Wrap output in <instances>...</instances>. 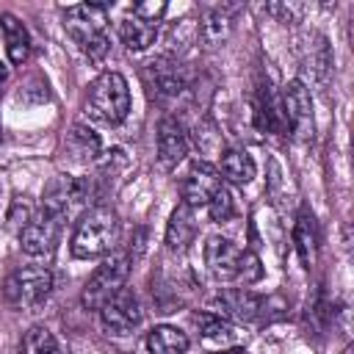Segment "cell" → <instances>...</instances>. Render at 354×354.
<instances>
[{
  "label": "cell",
  "mask_w": 354,
  "mask_h": 354,
  "mask_svg": "<svg viewBox=\"0 0 354 354\" xmlns=\"http://www.w3.org/2000/svg\"><path fill=\"white\" fill-rule=\"evenodd\" d=\"M188 155V136L174 116H163L158 124V166L174 169Z\"/></svg>",
  "instance_id": "13"
},
{
  "label": "cell",
  "mask_w": 354,
  "mask_h": 354,
  "mask_svg": "<svg viewBox=\"0 0 354 354\" xmlns=\"http://www.w3.org/2000/svg\"><path fill=\"white\" fill-rule=\"evenodd\" d=\"M218 174H224L235 185H246L254 177V160H252V155L246 149H221Z\"/></svg>",
  "instance_id": "20"
},
{
  "label": "cell",
  "mask_w": 354,
  "mask_h": 354,
  "mask_svg": "<svg viewBox=\"0 0 354 354\" xmlns=\"http://www.w3.org/2000/svg\"><path fill=\"white\" fill-rule=\"evenodd\" d=\"M61 224L64 218L39 207L28 221L25 227L19 230V246L28 252V254H50L58 243V235H61Z\"/></svg>",
  "instance_id": "8"
},
{
  "label": "cell",
  "mask_w": 354,
  "mask_h": 354,
  "mask_svg": "<svg viewBox=\"0 0 354 354\" xmlns=\"http://www.w3.org/2000/svg\"><path fill=\"white\" fill-rule=\"evenodd\" d=\"M196 235V218H194V207L188 205H177L169 224H166V246L171 252H183Z\"/></svg>",
  "instance_id": "17"
},
{
  "label": "cell",
  "mask_w": 354,
  "mask_h": 354,
  "mask_svg": "<svg viewBox=\"0 0 354 354\" xmlns=\"http://www.w3.org/2000/svg\"><path fill=\"white\" fill-rule=\"evenodd\" d=\"M282 113L288 127L299 138H313V102H310V88L301 80H290L282 88Z\"/></svg>",
  "instance_id": "9"
},
{
  "label": "cell",
  "mask_w": 354,
  "mask_h": 354,
  "mask_svg": "<svg viewBox=\"0 0 354 354\" xmlns=\"http://www.w3.org/2000/svg\"><path fill=\"white\" fill-rule=\"evenodd\" d=\"M64 149H66V155H69L72 160L88 163V160H94V158L100 155L102 144H100V138H97L94 130H88L86 124H75V127L66 133V138H64Z\"/></svg>",
  "instance_id": "19"
},
{
  "label": "cell",
  "mask_w": 354,
  "mask_h": 354,
  "mask_svg": "<svg viewBox=\"0 0 354 354\" xmlns=\"http://www.w3.org/2000/svg\"><path fill=\"white\" fill-rule=\"evenodd\" d=\"M86 113L102 124H119L130 113V88L119 72H102L86 94Z\"/></svg>",
  "instance_id": "3"
},
{
  "label": "cell",
  "mask_w": 354,
  "mask_h": 354,
  "mask_svg": "<svg viewBox=\"0 0 354 354\" xmlns=\"http://www.w3.org/2000/svg\"><path fill=\"white\" fill-rule=\"evenodd\" d=\"M127 274H130V254L127 252H113L108 254L97 268L94 274L88 277L86 288H83V304L88 310H100L102 301H108L116 290L124 288L127 282Z\"/></svg>",
  "instance_id": "5"
},
{
  "label": "cell",
  "mask_w": 354,
  "mask_h": 354,
  "mask_svg": "<svg viewBox=\"0 0 354 354\" xmlns=\"http://www.w3.org/2000/svg\"><path fill=\"white\" fill-rule=\"evenodd\" d=\"M64 28L72 41L91 58L102 61L111 39H108V3H80L64 11Z\"/></svg>",
  "instance_id": "2"
},
{
  "label": "cell",
  "mask_w": 354,
  "mask_h": 354,
  "mask_svg": "<svg viewBox=\"0 0 354 354\" xmlns=\"http://www.w3.org/2000/svg\"><path fill=\"white\" fill-rule=\"evenodd\" d=\"M268 14L279 17V22H296L299 14H301V6H293V3H271L268 6Z\"/></svg>",
  "instance_id": "29"
},
{
  "label": "cell",
  "mask_w": 354,
  "mask_h": 354,
  "mask_svg": "<svg viewBox=\"0 0 354 354\" xmlns=\"http://www.w3.org/2000/svg\"><path fill=\"white\" fill-rule=\"evenodd\" d=\"M301 64L318 86H326L332 77V50L321 33H310L301 47Z\"/></svg>",
  "instance_id": "14"
},
{
  "label": "cell",
  "mask_w": 354,
  "mask_h": 354,
  "mask_svg": "<svg viewBox=\"0 0 354 354\" xmlns=\"http://www.w3.org/2000/svg\"><path fill=\"white\" fill-rule=\"evenodd\" d=\"M191 321L196 324V329H199V335L205 340H230L235 335V326L227 318H221V315H216L210 310L207 313H196Z\"/></svg>",
  "instance_id": "25"
},
{
  "label": "cell",
  "mask_w": 354,
  "mask_h": 354,
  "mask_svg": "<svg viewBox=\"0 0 354 354\" xmlns=\"http://www.w3.org/2000/svg\"><path fill=\"white\" fill-rule=\"evenodd\" d=\"M232 30V8L230 6H216L210 11H205V17L199 19L196 33L202 36V41L207 47H218L221 41H227Z\"/></svg>",
  "instance_id": "18"
},
{
  "label": "cell",
  "mask_w": 354,
  "mask_h": 354,
  "mask_svg": "<svg viewBox=\"0 0 354 354\" xmlns=\"http://www.w3.org/2000/svg\"><path fill=\"white\" fill-rule=\"evenodd\" d=\"M53 288V274L44 266H22L17 271H11L3 282V296L8 304L19 307V310H30L39 307Z\"/></svg>",
  "instance_id": "4"
},
{
  "label": "cell",
  "mask_w": 354,
  "mask_h": 354,
  "mask_svg": "<svg viewBox=\"0 0 354 354\" xmlns=\"http://www.w3.org/2000/svg\"><path fill=\"white\" fill-rule=\"evenodd\" d=\"M116 241H119V216L108 205H94L77 218L69 249L75 257L88 260L113 252Z\"/></svg>",
  "instance_id": "1"
},
{
  "label": "cell",
  "mask_w": 354,
  "mask_h": 354,
  "mask_svg": "<svg viewBox=\"0 0 354 354\" xmlns=\"http://www.w3.org/2000/svg\"><path fill=\"white\" fill-rule=\"evenodd\" d=\"M0 136H3V130H0Z\"/></svg>",
  "instance_id": "32"
},
{
  "label": "cell",
  "mask_w": 354,
  "mask_h": 354,
  "mask_svg": "<svg viewBox=\"0 0 354 354\" xmlns=\"http://www.w3.org/2000/svg\"><path fill=\"white\" fill-rule=\"evenodd\" d=\"M224 185H221V177H218V171L210 166V163H205V160H196V163H191V169H188V174H185V180H183V205H188V207H207L210 205V199L221 191Z\"/></svg>",
  "instance_id": "11"
},
{
  "label": "cell",
  "mask_w": 354,
  "mask_h": 354,
  "mask_svg": "<svg viewBox=\"0 0 354 354\" xmlns=\"http://www.w3.org/2000/svg\"><path fill=\"white\" fill-rule=\"evenodd\" d=\"M196 130H202V136H196V147L202 149V152H210V149H216L218 155H221V133L213 127V124H199Z\"/></svg>",
  "instance_id": "28"
},
{
  "label": "cell",
  "mask_w": 354,
  "mask_h": 354,
  "mask_svg": "<svg viewBox=\"0 0 354 354\" xmlns=\"http://www.w3.org/2000/svg\"><path fill=\"white\" fill-rule=\"evenodd\" d=\"M94 194V185L88 177H72V174H58L47 183L44 188V196H41V207L66 218L75 207L80 205H88Z\"/></svg>",
  "instance_id": "6"
},
{
  "label": "cell",
  "mask_w": 354,
  "mask_h": 354,
  "mask_svg": "<svg viewBox=\"0 0 354 354\" xmlns=\"http://www.w3.org/2000/svg\"><path fill=\"white\" fill-rule=\"evenodd\" d=\"M191 346L188 335L177 326H155L149 335H147V348L149 354H185Z\"/></svg>",
  "instance_id": "22"
},
{
  "label": "cell",
  "mask_w": 354,
  "mask_h": 354,
  "mask_svg": "<svg viewBox=\"0 0 354 354\" xmlns=\"http://www.w3.org/2000/svg\"><path fill=\"white\" fill-rule=\"evenodd\" d=\"M210 304L216 307V315H230L235 321H254L263 313L266 299L252 293L249 288H224Z\"/></svg>",
  "instance_id": "12"
},
{
  "label": "cell",
  "mask_w": 354,
  "mask_h": 354,
  "mask_svg": "<svg viewBox=\"0 0 354 354\" xmlns=\"http://www.w3.org/2000/svg\"><path fill=\"white\" fill-rule=\"evenodd\" d=\"M119 36H122V41H124V47H127V50L141 53V50H147L149 44H155L158 25L144 22V19L133 17V14H127V17L119 22Z\"/></svg>",
  "instance_id": "21"
},
{
  "label": "cell",
  "mask_w": 354,
  "mask_h": 354,
  "mask_svg": "<svg viewBox=\"0 0 354 354\" xmlns=\"http://www.w3.org/2000/svg\"><path fill=\"white\" fill-rule=\"evenodd\" d=\"M149 75H152V91L158 97H177L183 91V77H180V69L177 66H166V64H149Z\"/></svg>",
  "instance_id": "24"
},
{
  "label": "cell",
  "mask_w": 354,
  "mask_h": 354,
  "mask_svg": "<svg viewBox=\"0 0 354 354\" xmlns=\"http://www.w3.org/2000/svg\"><path fill=\"white\" fill-rule=\"evenodd\" d=\"M100 321H102L108 335H130L144 321V310H141L138 296L133 290H127V288L116 290L108 301H102Z\"/></svg>",
  "instance_id": "7"
},
{
  "label": "cell",
  "mask_w": 354,
  "mask_h": 354,
  "mask_svg": "<svg viewBox=\"0 0 354 354\" xmlns=\"http://www.w3.org/2000/svg\"><path fill=\"white\" fill-rule=\"evenodd\" d=\"M19 351H22V354H69L66 346H64L47 326H30V329L22 335Z\"/></svg>",
  "instance_id": "23"
},
{
  "label": "cell",
  "mask_w": 354,
  "mask_h": 354,
  "mask_svg": "<svg viewBox=\"0 0 354 354\" xmlns=\"http://www.w3.org/2000/svg\"><path fill=\"white\" fill-rule=\"evenodd\" d=\"M130 14L133 17H138V19H144V22H152V25H158V19L166 14V3L163 0H147V3H136L133 8H130Z\"/></svg>",
  "instance_id": "27"
},
{
  "label": "cell",
  "mask_w": 354,
  "mask_h": 354,
  "mask_svg": "<svg viewBox=\"0 0 354 354\" xmlns=\"http://www.w3.org/2000/svg\"><path fill=\"white\" fill-rule=\"evenodd\" d=\"M343 354H354V346H346V348H343Z\"/></svg>",
  "instance_id": "31"
},
{
  "label": "cell",
  "mask_w": 354,
  "mask_h": 354,
  "mask_svg": "<svg viewBox=\"0 0 354 354\" xmlns=\"http://www.w3.org/2000/svg\"><path fill=\"white\" fill-rule=\"evenodd\" d=\"M207 213H210V218H213V221H227V218L235 213V210H232V196L227 194V188H221V191L210 199Z\"/></svg>",
  "instance_id": "26"
},
{
  "label": "cell",
  "mask_w": 354,
  "mask_h": 354,
  "mask_svg": "<svg viewBox=\"0 0 354 354\" xmlns=\"http://www.w3.org/2000/svg\"><path fill=\"white\" fill-rule=\"evenodd\" d=\"M293 243H296V252L304 263V268H310L318 257V224L313 218V213L307 207L299 210L296 216V224H293Z\"/></svg>",
  "instance_id": "16"
},
{
  "label": "cell",
  "mask_w": 354,
  "mask_h": 354,
  "mask_svg": "<svg viewBox=\"0 0 354 354\" xmlns=\"http://www.w3.org/2000/svg\"><path fill=\"white\" fill-rule=\"evenodd\" d=\"M6 75H8V69H6V66H3V64H0V83H3V80H6Z\"/></svg>",
  "instance_id": "30"
},
{
  "label": "cell",
  "mask_w": 354,
  "mask_h": 354,
  "mask_svg": "<svg viewBox=\"0 0 354 354\" xmlns=\"http://www.w3.org/2000/svg\"><path fill=\"white\" fill-rule=\"evenodd\" d=\"M246 249H238L224 235H210L205 243V266L216 279H241Z\"/></svg>",
  "instance_id": "10"
},
{
  "label": "cell",
  "mask_w": 354,
  "mask_h": 354,
  "mask_svg": "<svg viewBox=\"0 0 354 354\" xmlns=\"http://www.w3.org/2000/svg\"><path fill=\"white\" fill-rule=\"evenodd\" d=\"M0 30H3V39H6V53H8V61L11 64H25L30 58V36H28V28L8 11L0 14Z\"/></svg>",
  "instance_id": "15"
}]
</instances>
